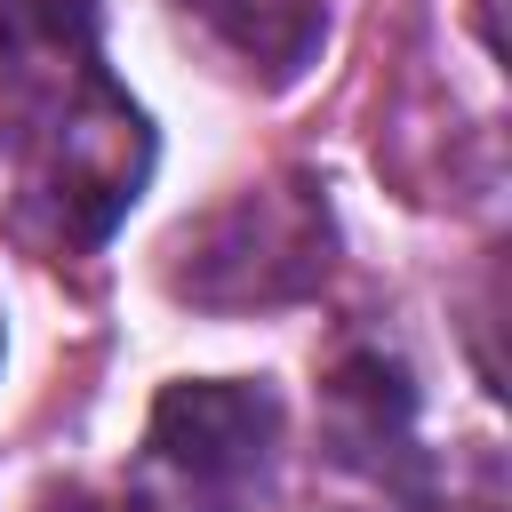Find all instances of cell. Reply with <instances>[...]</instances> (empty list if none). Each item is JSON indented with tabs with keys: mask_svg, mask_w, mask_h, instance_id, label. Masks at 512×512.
<instances>
[{
	"mask_svg": "<svg viewBox=\"0 0 512 512\" xmlns=\"http://www.w3.org/2000/svg\"><path fill=\"white\" fill-rule=\"evenodd\" d=\"M472 16H480V48L504 56V0H472Z\"/></svg>",
	"mask_w": 512,
	"mask_h": 512,
	"instance_id": "obj_7",
	"label": "cell"
},
{
	"mask_svg": "<svg viewBox=\"0 0 512 512\" xmlns=\"http://www.w3.org/2000/svg\"><path fill=\"white\" fill-rule=\"evenodd\" d=\"M328 264H336L328 184L312 168H280L224 192L208 216H192L168 240L160 280L192 312H280V304L320 296Z\"/></svg>",
	"mask_w": 512,
	"mask_h": 512,
	"instance_id": "obj_2",
	"label": "cell"
},
{
	"mask_svg": "<svg viewBox=\"0 0 512 512\" xmlns=\"http://www.w3.org/2000/svg\"><path fill=\"white\" fill-rule=\"evenodd\" d=\"M40 512H128V496H96V488H48Z\"/></svg>",
	"mask_w": 512,
	"mask_h": 512,
	"instance_id": "obj_6",
	"label": "cell"
},
{
	"mask_svg": "<svg viewBox=\"0 0 512 512\" xmlns=\"http://www.w3.org/2000/svg\"><path fill=\"white\" fill-rule=\"evenodd\" d=\"M320 448L336 472L376 488L384 504L432 512V448H424V400L392 344L352 336L320 368Z\"/></svg>",
	"mask_w": 512,
	"mask_h": 512,
	"instance_id": "obj_4",
	"label": "cell"
},
{
	"mask_svg": "<svg viewBox=\"0 0 512 512\" xmlns=\"http://www.w3.org/2000/svg\"><path fill=\"white\" fill-rule=\"evenodd\" d=\"M176 24L248 88H296L320 64L328 0H168Z\"/></svg>",
	"mask_w": 512,
	"mask_h": 512,
	"instance_id": "obj_5",
	"label": "cell"
},
{
	"mask_svg": "<svg viewBox=\"0 0 512 512\" xmlns=\"http://www.w3.org/2000/svg\"><path fill=\"white\" fill-rule=\"evenodd\" d=\"M96 32L104 0H0V208L40 256H96L152 184V120Z\"/></svg>",
	"mask_w": 512,
	"mask_h": 512,
	"instance_id": "obj_1",
	"label": "cell"
},
{
	"mask_svg": "<svg viewBox=\"0 0 512 512\" xmlns=\"http://www.w3.org/2000/svg\"><path fill=\"white\" fill-rule=\"evenodd\" d=\"M0 352H8V336H0Z\"/></svg>",
	"mask_w": 512,
	"mask_h": 512,
	"instance_id": "obj_8",
	"label": "cell"
},
{
	"mask_svg": "<svg viewBox=\"0 0 512 512\" xmlns=\"http://www.w3.org/2000/svg\"><path fill=\"white\" fill-rule=\"evenodd\" d=\"M280 448V392L264 376H176L160 384L136 464L128 512H248Z\"/></svg>",
	"mask_w": 512,
	"mask_h": 512,
	"instance_id": "obj_3",
	"label": "cell"
}]
</instances>
